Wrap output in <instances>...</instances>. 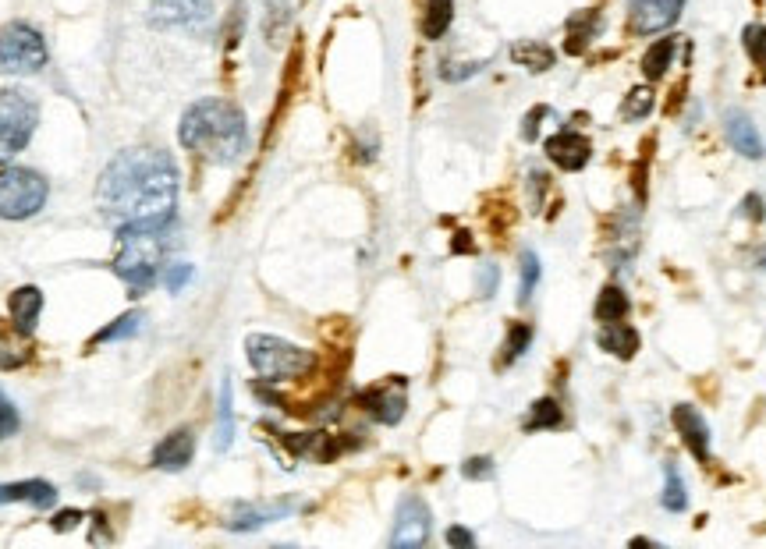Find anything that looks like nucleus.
<instances>
[{"label":"nucleus","instance_id":"nucleus-1","mask_svg":"<svg viewBox=\"0 0 766 549\" xmlns=\"http://www.w3.org/2000/svg\"><path fill=\"white\" fill-rule=\"evenodd\" d=\"M96 206L114 231L135 224H167L178 206V167L157 146H135L103 167Z\"/></svg>","mask_w":766,"mask_h":549},{"label":"nucleus","instance_id":"nucleus-2","mask_svg":"<svg viewBox=\"0 0 766 549\" xmlns=\"http://www.w3.org/2000/svg\"><path fill=\"white\" fill-rule=\"evenodd\" d=\"M178 139L199 160L227 167L249 149V124H245V114L231 100L206 96V100L192 103L181 114Z\"/></svg>","mask_w":766,"mask_h":549},{"label":"nucleus","instance_id":"nucleus-3","mask_svg":"<svg viewBox=\"0 0 766 549\" xmlns=\"http://www.w3.org/2000/svg\"><path fill=\"white\" fill-rule=\"evenodd\" d=\"M174 245H178V238H174V220H167V224L121 227L118 256H114L110 270L118 273V280L128 287L132 298H139V294H146L149 287L164 277Z\"/></svg>","mask_w":766,"mask_h":549},{"label":"nucleus","instance_id":"nucleus-4","mask_svg":"<svg viewBox=\"0 0 766 549\" xmlns=\"http://www.w3.org/2000/svg\"><path fill=\"white\" fill-rule=\"evenodd\" d=\"M245 355L256 376L263 383H288V379H302L305 372H313L316 355L298 348V344L274 337V333H249L245 337Z\"/></svg>","mask_w":766,"mask_h":549},{"label":"nucleus","instance_id":"nucleus-5","mask_svg":"<svg viewBox=\"0 0 766 549\" xmlns=\"http://www.w3.org/2000/svg\"><path fill=\"white\" fill-rule=\"evenodd\" d=\"M40 124V103L29 89H4L0 93V167H8Z\"/></svg>","mask_w":766,"mask_h":549},{"label":"nucleus","instance_id":"nucleus-6","mask_svg":"<svg viewBox=\"0 0 766 549\" xmlns=\"http://www.w3.org/2000/svg\"><path fill=\"white\" fill-rule=\"evenodd\" d=\"M50 185L29 167H0V220H29L47 206Z\"/></svg>","mask_w":766,"mask_h":549},{"label":"nucleus","instance_id":"nucleus-7","mask_svg":"<svg viewBox=\"0 0 766 549\" xmlns=\"http://www.w3.org/2000/svg\"><path fill=\"white\" fill-rule=\"evenodd\" d=\"M50 50L40 29L29 22H11L0 29V75H36L47 68Z\"/></svg>","mask_w":766,"mask_h":549},{"label":"nucleus","instance_id":"nucleus-8","mask_svg":"<svg viewBox=\"0 0 766 549\" xmlns=\"http://www.w3.org/2000/svg\"><path fill=\"white\" fill-rule=\"evenodd\" d=\"M213 22V0H149L153 29H188L203 32Z\"/></svg>","mask_w":766,"mask_h":549},{"label":"nucleus","instance_id":"nucleus-9","mask_svg":"<svg viewBox=\"0 0 766 549\" xmlns=\"http://www.w3.org/2000/svg\"><path fill=\"white\" fill-rule=\"evenodd\" d=\"M430 528H433V518H430V507L423 503V496H405V500L398 503V521H394L391 546L398 549L426 546V542H430Z\"/></svg>","mask_w":766,"mask_h":549},{"label":"nucleus","instance_id":"nucleus-10","mask_svg":"<svg viewBox=\"0 0 766 549\" xmlns=\"http://www.w3.org/2000/svg\"><path fill=\"white\" fill-rule=\"evenodd\" d=\"M685 11V0H635L628 8V32L635 36H657L671 29Z\"/></svg>","mask_w":766,"mask_h":549},{"label":"nucleus","instance_id":"nucleus-11","mask_svg":"<svg viewBox=\"0 0 766 549\" xmlns=\"http://www.w3.org/2000/svg\"><path fill=\"white\" fill-rule=\"evenodd\" d=\"M359 404L369 411V415L380 422V426H398L401 418H405V383L394 379V383H383L376 390H366L359 397Z\"/></svg>","mask_w":766,"mask_h":549},{"label":"nucleus","instance_id":"nucleus-12","mask_svg":"<svg viewBox=\"0 0 766 549\" xmlns=\"http://www.w3.org/2000/svg\"><path fill=\"white\" fill-rule=\"evenodd\" d=\"M671 422L678 429L681 443L688 447V454L696 457V461H710V426H706V418L699 415L692 404H678L671 411Z\"/></svg>","mask_w":766,"mask_h":549},{"label":"nucleus","instance_id":"nucleus-13","mask_svg":"<svg viewBox=\"0 0 766 549\" xmlns=\"http://www.w3.org/2000/svg\"><path fill=\"white\" fill-rule=\"evenodd\" d=\"M543 149H547V156L561 167V171H582V167L589 163V156H593V146H589L586 135L571 132V128L550 135V139L543 142Z\"/></svg>","mask_w":766,"mask_h":549},{"label":"nucleus","instance_id":"nucleus-14","mask_svg":"<svg viewBox=\"0 0 766 549\" xmlns=\"http://www.w3.org/2000/svg\"><path fill=\"white\" fill-rule=\"evenodd\" d=\"M192 457H196V433H192V429H174V433L164 436V440L157 443V450H153V468H160V472H181V468L192 464Z\"/></svg>","mask_w":766,"mask_h":549},{"label":"nucleus","instance_id":"nucleus-15","mask_svg":"<svg viewBox=\"0 0 766 549\" xmlns=\"http://www.w3.org/2000/svg\"><path fill=\"white\" fill-rule=\"evenodd\" d=\"M724 135H727V142H731V149L742 153L745 160H763L766 156V146H763V139H759L756 124H752V117L742 114V110H727Z\"/></svg>","mask_w":766,"mask_h":549},{"label":"nucleus","instance_id":"nucleus-16","mask_svg":"<svg viewBox=\"0 0 766 549\" xmlns=\"http://www.w3.org/2000/svg\"><path fill=\"white\" fill-rule=\"evenodd\" d=\"M54 500H57L54 482H43V479L4 482V486H0V507H4V503H32L36 511H47V507H54Z\"/></svg>","mask_w":766,"mask_h":549},{"label":"nucleus","instance_id":"nucleus-17","mask_svg":"<svg viewBox=\"0 0 766 549\" xmlns=\"http://www.w3.org/2000/svg\"><path fill=\"white\" fill-rule=\"evenodd\" d=\"M284 514H291V503H238L227 528L231 532H256L270 521H281Z\"/></svg>","mask_w":766,"mask_h":549},{"label":"nucleus","instance_id":"nucleus-18","mask_svg":"<svg viewBox=\"0 0 766 549\" xmlns=\"http://www.w3.org/2000/svg\"><path fill=\"white\" fill-rule=\"evenodd\" d=\"M8 309H11V323H15V330L22 333V337H29V333L36 330V319H40V312H43V291L32 284L18 287V291H11Z\"/></svg>","mask_w":766,"mask_h":549},{"label":"nucleus","instance_id":"nucleus-19","mask_svg":"<svg viewBox=\"0 0 766 549\" xmlns=\"http://www.w3.org/2000/svg\"><path fill=\"white\" fill-rule=\"evenodd\" d=\"M603 18L600 11H579V15H571L568 18V39H564V50H568L571 57H579L589 50V43L596 39V32H600Z\"/></svg>","mask_w":766,"mask_h":549},{"label":"nucleus","instance_id":"nucleus-20","mask_svg":"<svg viewBox=\"0 0 766 549\" xmlns=\"http://www.w3.org/2000/svg\"><path fill=\"white\" fill-rule=\"evenodd\" d=\"M596 344L603 351H610L614 358H635L639 351V333L625 323H603V330L596 333Z\"/></svg>","mask_w":766,"mask_h":549},{"label":"nucleus","instance_id":"nucleus-21","mask_svg":"<svg viewBox=\"0 0 766 549\" xmlns=\"http://www.w3.org/2000/svg\"><path fill=\"white\" fill-rule=\"evenodd\" d=\"M235 443V404H231V379L220 383V401H217V433H213V447L224 454Z\"/></svg>","mask_w":766,"mask_h":549},{"label":"nucleus","instance_id":"nucleus-22","mask_svg":"<svg viewBox=\"0 0 766 549\" xmlns=\"http://www.w3.org/2000/svg\"><path fill=\"white\" fill-rule=\"evenodd\" d=\"M511 61L518 64V68H525V71H550L554 68V50L547 47V43H536V39H522V43H515L511 47Z\"/></svg>","mask_w":766,"mask_h":549},{"label":"nucleus","instance_id":"nucleus-23","mask_svg":"<svg viewBox=\"0 0 766 549\" xmlns=\"http://www.w3.org/2000/svg\"><path fill=\"white\" fill-rule=\"evenodd\" d=\"M674 54H678V36H664L657 39L653 47L642 54V75L649 78V82H657V78L667 75V68H671Z\"/></svg>","mask_w":766,"mask_h":549},{"label":"nucleus","instance_id":"nucleus-24","mask_svg":"<svg viewBox=\"0 0 766 549\" xmlns=\"http://www.w3.org/2000/svg\"><path fill=\"white\" fill-rule=\"evenodd\" d=\"M451 22H454V0H426V11H423V36L426 39L447 36Z\"/></svg>","mask_w":766,"mask_h":549},{"label":"nucleus","instance_id":"nucleus-25","mask_svg":"<svg viewBox=\"0 0 766 549\" xmlns=\"http://www.w3.org/2000/svg\"><path fill=\"white\" fill-rule=\"evenodd\" d=\"M564 422V411L561 404L554 401V397H543V401H536L529 408V415H525V433H536V429H557Z\"/></svg>","mask_w":766,"mask_h":549},{"label":"nucleus","instance_id":"nucleus-26","mask_svg":"<svg viewBox=\"0 0 766 549\" xmlns=\"http://www.w3.org/2000/svg\"><path fill=\"white\" fill-rule=\"evenodd\" d=\"M628 316V294L621 287H603L600 298H596V319L600 323H621Z\"/></svg>","mask_w":766,"mask_h":549},{"label":"nucleus","instance_id":"nucleus-27","mask_svg":"<svg viewBox=\"0 0 766 549\" xmlns=\"http://www.w3.org/2000/svg\"><path fill=\"white\" fill-rule=\"evenodd\" d=\"M291 22V0H266V15H263V32H266V43L277 47Z\"/></svg>","mask_w":766,"mask_h":549},{"label":"nucleus","instance_id":"nucleus-28","mask_svg":"<svg viewBox=\"0 0 766 549\" xmlns=\"http://www.w3.org/2000/svg\"><path fill=\"white\" fill-rule=\"evenodd\" d=\"M660 503H664V511L671 514H681L688 507V489H685V479L678 475L674 464L664 468V493H660Z\"/></svg>","mask_w":766,"mask_h":549},{"label":"nucleus","instance_id":"nucleus-29","mask_svg":"<svg viewBox=\"0 0 766 549\" xmlns=\"http://www.w3.org/2000/svg\"><path fill=\"white\" fill-rule=\"evenodd\" d=\"M142 330V312H125L121 319H114L110 326H103L100 333L93 337V348L100 344H114V341H125V337H135Z\"/></svg>","mask_w":766,"mask_h":549},{"label":"nucleus","instance_id":"nucleus-30","mask_svg":"<svg viewBox=\"0 0 766 549\" xmlns=\"http://www.w3.org/2000/svg\"><path fill=\"white\" fill-rule=\"evenodd\" d=\"M657 107V96H653V89L649 86H635L632 93L625 96V103H621V117L625 121H642V117H649V110Z\"/></svg>","mask_w":766,"mask_h":549},{"label":"nucleus","instance_id":"nucleus-31","mask_svg":"<svg viewBox=\"0 0 766 549\" xmlns=\"http://www.w3.org/2000/svg\"><path fill=\"white\" fill-rule=\"evenodd\" d=\"M742 47L745 54L752 57V64L763 68V78H766V25H749V29L742 32Z\"/></svg>","mask_w":766,"mask_h":549},{"label":"nucleus","instance_id":"nucleus-32","mask_svg":"<svg viewBox=\"0 0 766 549\" xmlns=\"http://www.w3.org/2000/svg\"><path fill=\"white\" fill-rule=\"evenodd\" d=\"M532 344V326L529 323H515L508 330V344H504V365L518 362L525 355V348Z\"/></svg>","mask_w":766,"mask_h":549},{"label":"nucleus","instance_id":"nucleus-33","mask_svg":"<svg viewBox=\"0 0 766 549\" xmlns=\"http://www.w3.org/2000/svg\"><path fill=\"white\" fill-rule=\"evenodd\" d=\"M536 284H540V259H536V252H522V287H518V302H529Z\"/></svg>","mask_w":766,"mask_h":549},{"label":"nucleus","instance_id":"nucleus-34","mask_svg":"<svg viewBox=\"0 0 766 549\" xmlns=\"http://www.w3.org/2000/svg\"><path fill=\"white\" fill-rule=\"evenodd\" d=\"M160 280H164L167 291L178 294L181 287L192 280V266H188V263H167V270H164V277H160Z\"/></svg>","mask_w":766,"mask_h":549},{"label":"nucleus","instance_id":"nucleus-35","mask_svg":"<svg viewBox=\"0 0 766 549\" xmlns=\"http://www.w3.org/2000/svg\"><path fill=\"white\" fill-rule=\"evenodd\" d=\"M18 426H22V418H18L15 404H11L8 397L0 394V440H8V436H15Z\"/></svg>","mask_w":766,"mask_h":549},{"label":"nucleus","instance_id":"nucleus-36","mask_svg":"<svg viewBox=\"0 0 766 549\" xmlns=\"http://www.w3.org/2000/svg\"><path fill=\"white\" fill-rule=\"evenodd\" d=\"M462 475H465V479H476V482L490 479V475H493V461H490V457H469V461L462 464Z\"/></svg>","mask_w":766,"mask_h":549},{"label":"nucleus","instance_id":"nucleus-37","mask_svg":"<svg viewBox=\"0 0 766 549\" xmlns=\"http://www.w3.org/2000/svg\"><path fill=\"white\" fill-rule=\"evenodd\" d=\"M543 117H550V107H536L529 117H525V128H522V139L525 142H532L536 135H540V121H543Z\"/></svg>","mask_w":766,"mask_h":549},{"label":"nucleus","instance_id":"nucleus-38","mask_svg":"<svg viewBox=\"0 0 766 549\" xmlns=\"http://www.w3.org/2000/svg\"><path fill=\"white\" fill-rule=\"evenodd\" d=\"M25 362V355L22 351H15V348H8V344L0 341V372H8V369H18V365Z\"/></svg>","mask_w":766,"mask_h":549},{"label":"nucleus","instance_id":"nucleus-39","mask_svg":"<svg viewBox=\"0 0 766 549\" xmlns=\"http://www.w3.org/2000/svg\"><path fill=\"white\" fill-rule=\"evenodd\" d=\"M742 213H745V217H749V220H756V224H759V220H763V195H756V192L745 195Z\"/></svg>","mask_w":766,"mask_h":549},{"label":"nucleus","instance_id":"nucleus-40","mask_svg":"<svg viewBox=\"0 0 766 549\" xmlns=\"http://www.w3.org/2000/svg\"><path fill=\"white\" fill-rule=\"evenodd\" d=\"M447 542H451V546L472 549V546H476V535H472V532H465V528H458V525H454V528H447Z\"/></svg>","mask_w":766,"mask_h":549},{"label":"nucleus","instance_id":"nucleus-41","mask_svg":"<svg viewBox=\"0 0 766 549\" xmlns=\"http://www.w3.org/2000/svg\"><path fill=\"white\" fill-rule=\"evenodd\" d=\"M79 521H82V511H61L54 518V528H57V532H71V528L79 525Z\"/></svg>","mask_w":766,"mask_h":549},{"label":"nucleus","instance_id":"nucleus-42","mask_svg":"<svg viewBox=\"0 0 766 549\" xmlns=\"http://www.w3.org/2000/svg\"><path fill=\"white\" fill-rule=\"evenodd\" d=\"M493 291H497V270H493V266H486V270H483V294L490 298Z\"/></svg>","mask_w":766,"mask_h":549}]
</instances>
